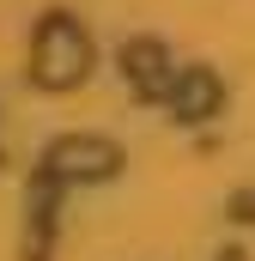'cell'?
Returning a JSON list of instances; mask_svg holds the SVG:
<instances>
[{
    "instance_id": "cell-1",
    "label": "cell",
    "mask_w": 255,
    "mask_h": 261,
    "mask_svg": "<svg viewBox=\"0 0 255 261\" xmlns=\"http://www.w3.org/2000/svg\"><path fill=\"white\" fill-rule=\"evenodd\" d=\"M85 67H91L85 31L55 12V18L37 31V79H43V85H73V79H85Z\"/></svg>"
},
{
    "instance_id": "cell-2",
    "label": "cell",
    "mask_w": 255,
    "mask_h": 261,
    "mask_svg": "<svg viewBox=\"0 0 255 261\" xmlns=\"http://www.w3.org/2000/svg\"><path fill=\"white\" fill-rule=\"evenodd\" d=\"M49 164L73 170V176H104V170H116V146L110 140H61L49 152Z\"/></svg>"
},
{
    "instance_id": "cell-3",
    "label": "cell",
    "mask_w": 255,
    "mask_h": 261,
    "mask_svg": "<svg viewBox=\"0 0 255 261\" xmlns=\"http://www.w3.org/2000/svg\"><path fill=\"white\" fill-rule=\"evenodd\" d=\"M213 103H219V79H213L207 67H189V79H176V110H183V122H200Z\"/></svg>"
},
{
    "instance_id": "cell-4",
    "label": "cell",
    "mask_w": 255,
    "mask_h": 261,
    "mask_svg": "<svg viewBox=\"0 0 255 261\" xmlns=\"http://www.w3.org/2000/svg\"><path fill=\"white\" fill-rule=\"evenodd\" d=\"M128 73H134L140 91H152V97L164 91V73H158V49H152V43H134V49H128Z\"/></svg>"
}]
</instances>
